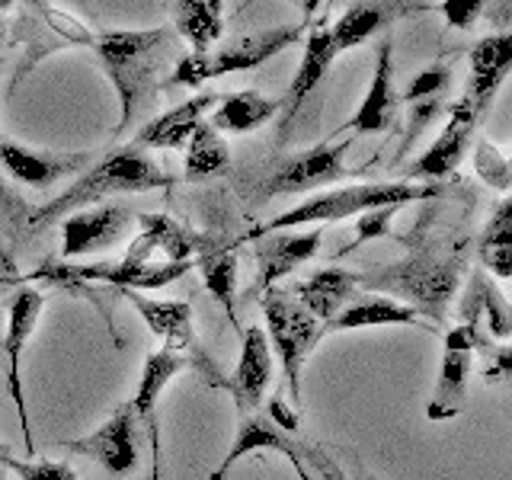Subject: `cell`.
I'll return each instance as SVG.
<instances>
[{"mask_svg": "<svg viewBox=\"0 0 512 480\" xmlns=\"http://www.w3.org/2000/svg\"><path fill=\"white\" fill-rule=\"evenodd\" d=\"M93 52L106 68L112 87L119 93V125L122 135L138 119V112L154 100L160 90V74L176 64V32L160 29H119L93 36Z\"/></svg>", "mask_w": 512, "mask_h": 480, "instance_id": "1", "label": "cell"}, {"mask_svg": "<svg viewBox=\"0 0 512 480\" xmlns=\"http://www.w3.org/2000/svg\"><path fill=\"white\" fill-rule=\"evenodd\" d=\"M173 186V173H167L157 164L154 157L144 154L138 144H128L106 154L100 164L87 167L77 180L55 196L52 202H45L36 215L29 218L32 228H45V224L61 221L80 208H90L96 202H103L106 196H125V192H154Z\"/></svg>", "mask_w": 512, "mask_h": 480, "instance_id": "2", "label": "cell"}, {"mask_svg": "<svg viewBox=\"0 0 512 480\" xmlns=\"http://www.w3.org/2000/svg\"><path fill=\"white\" fill-rule=\"evenodd\" d=\"M464 269V253L455 247L452 253L436 256V253H420L413 260L404 263H394V266H384L375 272H356L359 288H372V292H391L413 301L410 308L416 314H429L432 320L445 317L448 301L455 298L458 292V276Z\"/></svg>", "mask_w": 512, "mask_h": 480, "instance_id": "3", "label": "cell"}, {"mask_svg": "<svg viewBox=\"0 0 512 480\" xmlns=\"http://www.w3.org/2000/svg\"><path fill=\"white\" fill-rule=\"evenodd\" d=\"M439 192L436 183H359V186H343V189H327L317 196L304 199L301 205L288 208V212L276 215L263 228H256L253 237L269 234V231H288L301 228V224H336L346 218H356L368 208H384V205H407L416 199H432Z\"/></svg>", "mask_w": 512, "mask_h": 480, "instance_id": "4", "label": "cell"}, {"mask_svg": "<svg viewBox=\"0 0 512 480\" xmlns=\"http://www.w3.org/2000/svg\"><path fill=\"white\" fill-rule=\"evenodd\" d=\"M295 42H301V26H282V29L256 32V36H240L228 45L215 48V52L180 55L170 71V84L202 87L205 80H215L224 74L253 71V68H260L263 61L285 52V48H292Z\"/></svg>", "mask_w": 512, "mask_h": 480, "instance_id": "5", "label": "cell"}, {"mask_svg": "<svg viewBox=\"0 0 512 480\" xmlns=\"http://www.w3.org/2000/svg\"><path fill=\"white\" fill-rule=\"evenodd\" d=\"M263 314H266L263 330H266L269 349L279 356L288 394H292V404H298L304 362H308L314 346L320 343V336H324V324L314 320L292 295H285L282 288H266L263 292Z\"/></svg>", "mask_w": 512, "mask_h": 480, "instance_id": "6", "label": "cell"}, {"mask_svg": "<svg viewBox=\"0 0 512 480\" xmlns=\"http://www.w3.org/2000/svg\"><path fill=\"white\" fill-rule=\"evenodd\" d=\"M192 269V263H170V260H138V256L125 253L116 263H48L42 269L32 272V279H45L55 285H90V282H103V285H116L122 288H135V292H154V288H164L176 279H183Z\"/></svg>", "mask_w": 512, "mask_h": 480, "instance_id": "7", "label": "cell"}, {"mask_svg": "<svg viewBox=\"0 0 512 480\" xmlns=\"http://www.w3.org/2000/svg\"><path fill=\"white\" fill-rule=\"evenodd\" d=\"M352 141H336V144H317L311 151L288 154L279 164H272L266 180L260 186V199L272 196H295V192H314L333 186L352 176L346 170V151Z\"/></svg>", "mask_w": 512, "mask_h": 480, "instance_id": "8", "label": "cell"}, {"mask_svg": "<svg viewBox=\"0 0 512 480\" xmlns=\"http://www.w3.org/2000/svg\"><path fill=\"white\" fill-rule=\"evenodd\" d=\"M42 308H45V295L39 288H20V292H13V298L7 301V333L0 346L7 352V391H10V400L16 407V416H20V429L26 436V455H36V445H32V429H29V413H26V391H23V352L32 340V333H36V324L42 317Z\"/></svg>", "mask_w": 512, "mask_h": 480, "instance_id": "9", "label": "cell"}, {"mask_svg": "<svg viewBox=\"0 0 512 480\" xmlns=\"http://www.w3.org/2000/svg\"><path fill=\"white\" fill-rule=\"evenodd\" d=\"M122 298L132 301V308L144 317V324L154 336L164 340V349L183 356L189 365H196L199 372H208V381H215V365L208 359V352L196 340V327H192V308L186 301H154L148 295L135 292V288H122Z\"/></svg>", "mask_w": 512, "mask_h": 480, "instance_id": "10", "label": "cell"}, {"mask_svg": "<svg viewBox=\"0 0 512 480\" xmlns=\"http://www.w3.org/2000/svg\"><path fill=\"white\" fill-rule=\"evenodd\" d=\"M61 253L74 260V256H93L106 253L132 234L135 215L125 205H96L80 208V212L61 218Z\"/></svg>", "mask_w": 512, "mask_h": 480, "instance_id": "11", "label": "cell"}, {"mask_svg": "<svg viewBox=\"0 0 512 480\" xmlns=\"http://www.w3.org/2000/svg\"><path fill=\"white\" fill-rule=\"evenodd\" d=\"M138 416L132 404H122L116 413L109 416L103 426H96L90 436L64 442V448L74 455H84L96 461L109 474H132L138 468Z\"/></svg>", "mask_w": 512, "mask_h": 480, "instance_id": "12", "label": "cell"}, {"mask_svg": "<svg viewBox=\"0 0 512 480\" xmlns=\"http://www.w3.org/2000/svg\"><path fill=\"white\" fill-rule=\"evenodd\" d=\"M474 330L471 327H452L445 333L442 343V372H439V384L436 394H432L426 416L436 423L455 420V416L464 410V400H468V378L474 368Z\"/></svg>", "mask_w": 512, "mask_h": 480, "instance_id": "13", "label": "cell"}, {"mask_svg": "<svg viewBox=\"0 0 512 480\" xmlns=\"http://www.w3.org/2000/svg\"><path fill=\"white\" fill-rule=\"evenodd\" d=\"M477 122H480V116L464 100L448 109V122L439 132V138L407 167V176H410L407 183H413V180L436 183V180H445V176H452L471 148V135H474Z\"/></svg>", "mask_w": 512, "mask_h": 480, "instance_id": "14", "label": "cell"}, {"mask_svg": "<svg viewBox=\"0 0 512 480\" xmlns=\"http://www.w3.org/2000/svg\"><path fill=\"white\" fill-rule=\"evenodd\" d=\"M253 240V256L256 266H260V292H266V288H276L285 276H292L298 266L314 260L320 253V244H324V228L269 231Z\"/></svg>", "mask_w": 512, "mask_h": 480, "instance_id": "15", "label": "cell"}, {"mask_svg": "<svg viewBox=\"0 0 512 480\" xmlns=\"http://www.w3.org/2000/svg\"><path fill=\"white\" fill-rule=\"evenodd\" d=\"M90 164L87 154H45L23 148L16 141H0V167H4L16 183H26L32 189H48L68 176L84 173Z\"/></svg>", "mask_w": 512, "mask_h": 480, "instance_id": "16", "label": "cell"}, {"mask_svg": "<svg viewBox=\"0 0 512 480\" xmlns=\"http://www.w3.org/2000/svg\"><path fill=\"white\" fill-rule=\"evenodd\" d=\"M272 381V349L263 327H247L244 340H240V359L228 381V391L234 397L237 413L260 410L266 388Z\"/></svg>", "mask_w": 512, "mask_h": 480, "instance_id": "17", "label": "cell"}, {"mask_svg": "<svg viewBox=\"0 0 512 480\" xmlns=\"http://www.w3.org/2000/svg\"><path fill=\"white\" fill-rule=\"evenodd\" d=\"M138 237L132 240L128 253L138 260H170V263H192V253H205L208 240L196 231L183 228L167 215H138Z\"/></svg>", "mask_w": 512, "mask_h": 480, "instance_id": "18", "label": "cell"}, {"mask_svg": "<svg viewBox=\"0 0 512 480\" xmlns=\"http://www.w3.org/2000/svg\"><path fill=\"white\" fill-rule=\"evenodd\" d=\"M468 61H471V77H468V90H464L461 100L468 103L477 116H484L512 68V36L509 32H500V36L480 39L471 48Z\"/></svg>", "mask_w": 512, "mask_h": 480, "instance_id": "19", "label": "cell"}, {"mask_svg": "<svg viewBox=\"0 0 512 480\" xmlns=\"http://www.w3.org/2000/svg\"><path fill=\"white\" fill-rule=\"evenodd\" d=\"M394 45L391 39L378 42V55H375V74L372 84H368L365 100L359 103V109L352 112V119L346 122V128L359 135H375V132H388L394 125Z\"/></svg>", "mask_w": 512, "mask_h": 480, "instance_id": "20", "label": "cell"}, {"mask_svg": "<svg viewBox=\"0 0 512 480\" xmlns=\"http://www.w3.org/2000/svg\"><path fill=\"white\" fill-rule=\"evenodd\" d=\"M336 58V48H333V39H330V26H317L308 42H304V55H301V64L292 77V87L282 96V132H279V141L288 135V128H292L295 116L301 112L304 100L314 93V87L324 80L327 68Z\"/></svg>", "mask_w": 512, "mask_h": 480, "instance_id": "21", "label": "cell"}, {"mask_svg": "<svg viewBox=\"0 0 512 480\" xmlns=\"http://www.w3.org/2000/svg\"><path fill=\"white\" fill-rule=\"evenodd\" d=\"M221 100V93H199L192 100L173 106L164 116L151 119L148 125L141 128L135 144L138 148H183V144L192 138V132L205 122V112L215 109Z\"/></svg>", "mask_w": 512, "mask_h": 480, "instance_id": "22", "label": "cell"}, {"mask_svg": "<svg viewBox=\"0 0 512 480\" xmlns=\"http://www.w3.org/2000/svg\"><path fill=\"white\" fill-rule=\"evenodd\" d=\"M458 317L464 327L480 330V324H487V333L496 340H509L512 333V314H509V301L500 288L487 279V272H474L468 288L458 301Z\"/></svg>", "mask_w": 512, "mask_h": 480, "instance_id": "23", "label": "cell"}, {"mask_svg": "<svg viewBox=\"0 0 512 480\" xmlns=\"http://www.w3.org/2000/svg\"><path fill=\"white\" fill-rule=\"evenodd\" d=\"M356 288H359L356 272L340 269V266H327V269H317L308 282H298L295 301L314 320H320V324L327 327L330 320L346 308L349 298L356 295Z\"/></svg>", "mask_w": 512, "mask_h": 480, "instance_id": "24", "label": "cell"}, {"mask_svg": "<svg viewBox=\"0 0 512 480\" xmlns=\"http://www.w3.org/2000/svg\"><path fill=\"white\" fill-rule=\"evenodd\" d=\"M253 452H279L285 458H292V455H298V442L288 439V432H282L266 413H260V410L240 413L237 439L231 445V452L224 455V461L212 471V480H224V474H228L240 458H247Z\"/></svg>", "mask_w": 512, "mask_h": 480, "instance_id": "25", "label": "cell"}, {"mask_svg": "<svg viewBox=\"0 0 512 480\" xmlns=\"http://www.w3.org/2000/svg\"><path fill=\"white\" fill-rule=\"evenodd\" d=\"M416 324H420V314H416L410 304L394 301L378 292H368L359 298H349V304L330 320L324 333L327 330L346 333V330H359V327H416Z\"/></svg>", "mask_w": 512, "mask_h": 480, "instance_id": "26", "label": "cell"}, {"mask_svg": "<svg viewBox=\"0 0 512 480\" xmlns=\"http://www.w3.org/2000/svg\"><path fill=\"white\" fill-rule=\"evenodd\" d=\"M276 112H282V100H272V96L260 90L221 93L208 125L221 135H247V132H256V128H263Z\"/></svg>", "mask_w": 512, "mask_h": 480, "instance_id": "27", "label": "cell"}, {"mask_svg": "<svg viewBox=\"0 0 512 480\" xmlns=\"http://www.w3.org/2000/svg\"><path fill=\"white\" fill-rule=\"evenodd\" d=\"M224 0H176L173 20L180 39L189 42L192 55L212 52V45L221 39L224 29Z\"/></svg>", "mask_w": 512, "mask_h": 480, "instance_id": "28", "label": "cell"}, {"mask_svg": "<svg viewBox=\"0 0 512 480\" xmlns=\"http://www.w3.org/2000/svg\"><path fill=\"white\" fill-rule=\"evenodd\" d=\"M189 362L183 356H176V352L170 349H157L151 352L148 359H144V368H141V381H138V391L135 397L128 400L138 416V423H154V416H157V400L160 394H164L167 384L183 372Z\"/></svg>", "mask_w": 512, "mask_h": 480, "instance_id": "29", "label": "cell"}, {"mask_svg": "<svg viewBox=\"0 0 512 480\" xmlns=\"http://www.w3.org/2000/svg\"><path fill=\"white\" fill-rule=\"evenodd\" d=\"M231 173V151L224 144L221 132L202 122L192 138L186 141V164H183V180L186 183H205L215 176Z\"/></svg>", "mask_w": 512, "mask_h": 480, "instance_id": "30", "label": "cell"}, {"mask_svg": "<svg viewBox=\"0 0 512 480\" xmlns=\"http://www.w3.org/2000/svg\"><path fill=\"white\" fill-rule=\"evenodd\" d=\"M391 16H394V10L388 4H378V0H365V4L349 7L340 20H336V26H330V39H333L336 55H343L349 48L368 42L378 29L391 23Z\"/></svg>", "mask_w": 512, "mask_h": 480, "instance_id": "31", "label": "cell"}, {"mask_svg": "<svg viewBox=\"0 0 512 480\" xmlns=\"http://www.w3.org/2000/svg\"><path fill=\"white\" fill-rule=\"evenodd\" d=\"M480 260L490 269L493 279L512 276V202L503 199L480 237Z\"/></svg>", "mask_w": 512, "mask_h": 480, "instance_id": "32", "label": "cell"}, {"mask_svg": "<svg viewBox=\"0 0 512 480\" xmlns=\"http://www.w3.org/2000/svg\"><path fill=\"white\" fill-rule=\"evenodd\" d=\"M202 272H205V288L221 301V308L231 314V320H237V311H234L237 256H234V250H205Z\"/></svg>", "mask_w": 512, "mask_h": 480, "instance_id": "33", "label": "cell"}, {"mask_svg": "<svg viewBox=\"0 0 512 480\" xmlns=\"http://www.w3.org/2000/svg\"><path fill=\"white\" fill-rule=\"evenodd\" d=\"M474 170L477 176L484 180L487 186L500 189V192H509L512 186V167H509V157L496 148L493 141H477L474 144Z\"/></svg>", "mask_w": 512, "mask_h": 480, "instance_id": "34", "label": "cell"}, {"mask_svg": "<svg viewBox=\"0 0 512 480\" xmlns=\"http://www.w3.org/2000/svg\"><path fill=\"white\" fill-rule=\"evenodd\" d=\"M400 212V205H384V208H368V212L356 215V240L352 244H346L340 250V256H346L349 250H356L359 244H365V240H375V237H384V234H391V221L394 215Z\"/></svg>", "mask_w": 512, "mask_h": 480, "instance_id": "35", "label": "cell"}, {"mask_svg": "<svg viewBox=\"0 0 512 480\" xmlns=\"http://www.w3.org/2000/svg\"><path fill=\"white\" fill-rule=\"evenodd\" d=\"M448 80H452L448 64H442V61L429 64V68H423L410 80V87L404 90V100L407 103H420V100H429V96H442L445 87H448Z\"/></svg>", "mask_w": 512, "mask_h": 480, "instance_id": "36", "label": "cell"}, {"mask_svg": "<svg viewBox=\"0 0 512 480\" xmlns=\"http://www.w3.org/2000/svg\"><path fill=\"white\" fill-rule=\"evenodd\" d=\"M10 474H16V480H77V474L71 471V464L64 461H20L10 458Z\"/></svg>", "mask_w": 512, "mask_h": 480, "instance_id": "37", "label": "cell"}, {"mask_svg": "<svg viewBox=\"0 0 512 480\" xmlns=\"http://www.w3.org/2000/svg\"><path fill=\"white\" fill-rule=\"evenodd\" d=\"M484 7H487V0H442V16L452 29L468 32L477 26Z\"/></svg>", "mask_w": 512, "mask_h": 480, "instance_id": "38", "label": "cell"}, {"mask_svg": "<svg viewBox=\"0 0 512 480\" xmlns=\"http://www.w3.org/2000/svg\"><path fill=\"white\" fill-rule=\"evenodd\" d=\"M442 112V96H429V100H420V103H410V132H407V144L423 132V128L436 119Z\"/></svg>", "mask_w": 512, "mask_h": 480, "instance_id": "39", "label": "cell"}, {"mask_svg": "<svg viewBox=\"0 0 512 480\" xmlns=\"http://www.w3.org/2000/svg\"><path fill=\"white\" fill-rule=\"evenodd\" d=\"M295 404H288V400L282 397V394H276L269 400V410H266V416L272 423H276L282 432H288V436H292V432H298V413L292 410Z\"/></svg>", "mask_w": 512, "mask_h": 480, "instance_id": "40", "label": "cell"}, {"mask_svg": "<svg viewBox=\"0 0 512 480\" xmlns=\"http://www.w3.org/2000/svg\"><path fill=\"white\" fill-rule=\"evenodd\" d=\"M298 458H304L308 464H314V468L324 474V480H346L343 477V471L336 468V461H330L320 448H314V445H298Z\"/></svg>", "mask_w": 512, "mask_h": 480, "instance_id": "41", "label": "cell"}, {"mask_svg": "<svg viewBox=\"0 0 512 480\" xmlns=\"http://www.w3.org/2000/svg\"><path fill=\"white\" fill-rule=\"evenodd\" d=\"M10 448L4 445V442H0V480H7V471H10Z\"/></svg>", "mask_w": 512, "mask_h": 480, "instance_id": "42", "label": "cell"}, {"mask_svg": "<svg viewBox=\"0 0 512 480\" xmlns=\"http://www.w3.org/2000/svg\"><path fill=\"white\" fill-rule=\"evenodd\" d=\"M288 461H292V468H295V474H298V480H314V477L308 474V468H304V461H301L298 455H292V458H288Z\"/></svg>", "mask_w": 512, "mask_h": 480, "instance_id": "43", "label": "cell"}, {"mask_svg": "<svg viewBox=\"0 0 512 480\" xmlns=\"http://www.w3.org/2000/svg\"><path fill=\"white\" fill-rule=\"evenodd\" d=\"M320 7H324V0H304V23H308Z\"/></svg>", "mask_w": 512, "mask_h": 480, "instance_id": "44", "label": "cell"}, {"mask_svg": "<svg viewBox=\"0 0 512 480\" xmlns=\"http://www.w3.org/2000/svg\"><path fill=\"white\" fill-rule=\"evenodd\" d=\"M16 0H0V10H7V7H13Z\"/></svg>", "mask_w": 512, "mask_h": 480, "instance_id": "45", "label": "cell"}, {"mask_svg": "<svg viewBox=\"0 0 512 480\" xmlns=\"http://www.w3.org/2000/svg\"><path fill=\"white\" fill-rule=\"evenodd\" d=\"M0 39H4V26H0Z\"/></svg>", "mask_w": 512, "mask_h": 480, "instance_id": "46", "label": "cell"}, {"mask_svg": "<svg viewBox=\"0 0 512 480\" xmlns=\"http://www.w3.org/2000/svg\"><path fill=\"white\" fill-rule=\"evenodd\" d=\"M0 327H4V314H0Z\"/></svg>", "mask_w": 512, "mask_h": 480, "instance_id": "47", "label": "cell"}]
</instances>
